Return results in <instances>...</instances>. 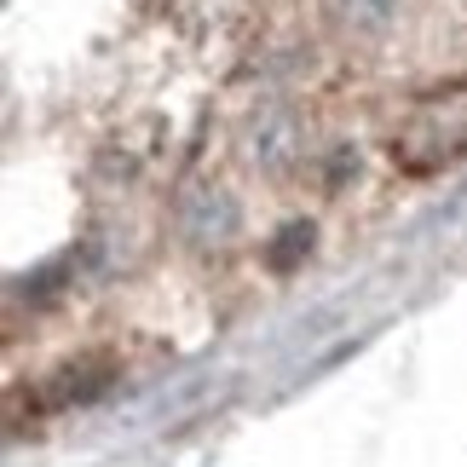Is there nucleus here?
<instances>
[{"label": "nucleus", "mask_w": 467, "mask_h": 467, "mask_svg": "<svg viewBox=\"0 0 467 467\" xmlns=\"http://www.w3.org/2000/svg\"><path fill=\"white\" fill-rule=\"evenodd\" d=\"M392 161L404 173H439L467 161V87H444V93L410 104V116L392 133Z\"/></svg>", "instance_id": "obj_1"}, {"label": "nucleus", "mask_w": 467, "mask_h": 467, "mask_svg": "<svg viewBox=\"0 0 467 467\" xmlns=\"http://www.w3.org/2000/svg\"><path fill=\"white\" fill-rule=\"evenodd\" d=\"M104 381H110V369H104V364H69V369H58L47 381V404L52 410L81 404V399H93V392H104Z\"/></svg>", "instance_id": "obj_2"}]
</instances>
